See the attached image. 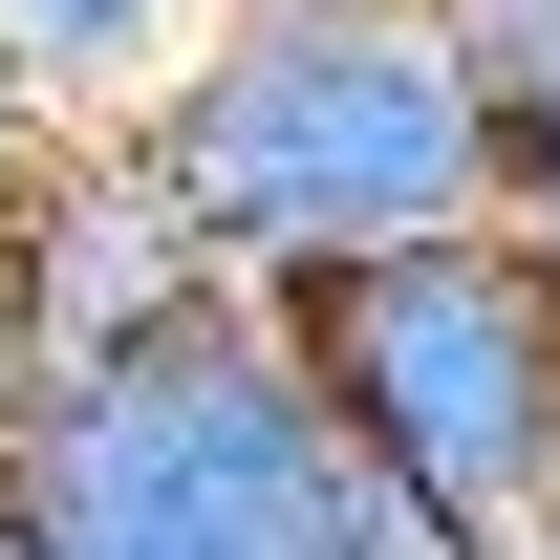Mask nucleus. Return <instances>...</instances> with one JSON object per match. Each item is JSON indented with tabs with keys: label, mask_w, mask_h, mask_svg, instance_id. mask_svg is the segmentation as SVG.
Listing matches in <instances>:
<instances>
[{
	"label": "nucleus",
	"mask_w": 560,
	"mask_h": 560,
	"mask_svg": "<svg viewBox=\"0 0 560 560\" xmlns=\"http://www.w3.org/2000/svg\"><path fill=\"white\" fill-rule=\"evenodd\" d=\"M130 173L173 195L237 302L453 237L475 215V86H453V0H215L195 66L130 108Z\"/></svg>",
	"instance_id": "f257e3e1"
},
{
	"label": "nucleus",
	"mask_w": 560,
	"mask_h": 560,
	"mask_svg": "<svg viewBox=\"0 0 560 560\" xmlns=\"http://www.w3.org/2000/svg\"><path fill=\"white\" fill-rule=\"evenodd\" d=\"M0 517H22V560H431L388 475L324 431L280 302H173L108 366H66Z\"/></svg>",
	"instance_id": "f03ea898"
},
{
	"label": "nucleus",
	"mask_w": 560,
	"mask_h": 560,
	"mask_svg": "<svg viewBox=\"0 0 560 560\" xmlns=\"http://www.w3.org/2000/svg\"><path fill=\"white\" fill-rule=\"evenodd\" d=\"M280 346L431 560H560V259L539 237H495V215L388 237V259L302 280Z\"/></svg>",
	"instance_id": "7ed1b4c3"
},
{
	"label": "nucleus",
	"mask_w": 560,
	"mask_h": 560,
	"mask_svg": "<svg viewBox=\"0 0 560 560\" xmlns=\"http://www.w3.org/2000/svg\"><path fill=\"white\" fill-rule=\"evenodd\" d=\"M0 259H22V324H44V366H108L130 324H173V302H237V280L173 237V195L130 173V130H66V151H44V195L0 215Z\"/></svg>",
	"instance_id": "20e7f679"
},
{
	"label": "nucleus",
	"mask_w": 560,
	"mask_h": 560,
	"mask_svg": "<svg viewBox=\"0 0 560 560\" xmlns=\"http://www.w3.org/2000/svg\"><path fill=\"white\" fill-rule=\"evenodd\" d=\"M453 86H475V215L560 259V0H453Z\"/></svg>",
	"instance_id": "39448f33"
},
{
	"label": "nucleus",
	"mask_w": 560,
	"mask_h": 560,
	"mask_svg": "<svg viewBox=\"0 0 560 560\" xmlns=\"http://www.w3.org/2000/svg\"><path fill=\"white\" fill-rule=\"evenodd\" d=\"M195 22H215V0H0V66L44 86L66 130H130L151 86L195 66Z\"/></svg>",
	"instance_id": "423d86ee"
},
{
	"label": "nucleus",
	"mask_w": 560,
	"mask_h": 560,
	"mask_svg": "<svg viewBox=\"0 0 560 560\" xmlns=\"http://www.w3.org/2000/svg\"><path fill=\"white\" fill-rule=\"evenodd\" d=\"M44 388H66V366H44V324H22V259H0V475H22V431H44Z\"/></svg>",
	"instance_id": "0eeeda50"
},
{
	"label": "nucleus",
	"mask_w": 560,
	"mask_h": 560,
	"mask_svg": "<svg viewBox=\"0 0 560 560\" xmlns=\"http://www.w3.org/2000/svg\"><path fill=\"white\" fill-rule=\"evenodd\" d=\"M44 151H66V108H44V86H22V66H0V215H22V195H44Z\"/></svg>",
	"instance_id": "6e6552de"
},
{
	"label": "nucleus",
	"mask_w": 560,
	"mask_h": 560,
	"mask_svg": "<svg viewBox=\"0 0 560 560\" xmlns=\"http://www.w3.org/2000/svg\"><path fill=\"white\" fill-rule=\"evenodd\" d=\"M0 560H22V517H0Z\"/></svg>",
	"instance_id": "1a4fd4ad"
}]
</instances>
